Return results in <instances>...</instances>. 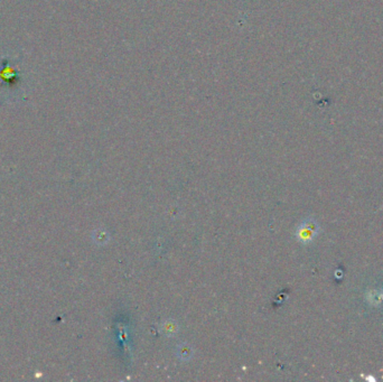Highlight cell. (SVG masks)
<instances>
[{
	"instance_id": "obj_2",
	"label": "cell",
	"mask_w": 383,
	"mask_h": 382,
	"mask_svg": "<svg viewBox=\"0 0 383 382\" xmlns=\"http://www.w3.org/2000/svg\"><path fill=\"white\" fill-rule=\"evenodd\" d=\"M178 354L183 355V359H185V356H186L185 354H187L188 358H191V356H192V351H191L190 348H188V346H183V348H181V352L178 353Z\"/></svg>"
},
{
	"instance_id": "obj_3",
	"label": "cell",
	"mask_w": 383,
	"mask_h": 382,
	"mask_svg": "<svg viewBox=\"0 0 383 382\" xmlns=\"http://www.w3.org/2000/svg\"><path fill=\"white\" fill-rule=\"evenodd\" d=\"M164 329H165V332H166V333H168V332L174 333V331L177 330V329L175 328V325H174L173 322H167V323H165Z\"/></svg>"
},
{
	"instance_id": "obj_1",
	"label": "cell",
	"mask_w": 383,
	"mask_h": 382,
	"mask_svg": "<svg viewBox=\"0 0 383 382\" xmlns=\"http://www.w3.org/2000/svg\"><path fill=\"white\" fill-rule=\"evenodd\" d=\"M319 226L314 219L308 217L306 220L301 221L299 226L297 227L295 231V237L297 239V241L303 244H309L313 242L316 237L319 234Z\"/></svg>"
}]
</instances>
